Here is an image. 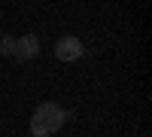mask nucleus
Segmentation results:
<instances>
[{
	"label": "nucleus",
	"instance_id": "nucleus-1",
	"mask_svg": "<svg viewBox=\"0 0 152 137\" xmlns=\"http://www.w3.org/2000/svg\"><path fill=\"white\" fill-rule=\"evenodd\" d=\"M64 119H67V110L61 107V104H40L34 110V116H31V134L34 137H49V134H55L61 125H64Z\"/></svg>",
	"mask_w": 152,
	"mask_h": 137
},
{
	"label": "nucleus",
	"instance_id": "nucleus-2",
	"mask_svg": "<svg viewBox=\"0 0 152 137\" xmlns=\"http://www.w3.org/2000/svg\"><path fill=\"white\" fill-rule=\"evenodd\" d=\"M85 52V46L79 37H61V40L55 43V58L58 61H76V58H82Z\"/></svg>",
	"mask_w": 152,
	"mask_h": 137
},
{
	"label": "nucleus",
	"instance_id": "nucleus-3",
	"mask_svg": "<svg viewBox=\"0 0 152 137\" xmlns=\"http://www.w3.org/2000/svg\"><path fill=\"white\" fill-rule=\"evenodd\" d=\"M37 55H40V40H37L34 34L18 37V40H15V58H18V61H31V58H37Z\"/></svg>",
	"mask_w": 152,
	"mask_h": 137
},
{
	"label": "nucleus",
	"instance_id": "nucleus-4",
	"mask_svg": "<svg viewBox=\"0 0 152 137\" xmlns=\"http://www.w3.org/2000/svg\"><path fill=\"white\" fill-rule=\"evenodd\" d=\"M0 55H15V40L12 37H0Z\"/></svg>",
	"mask_w": 152,
	"mask_h": 137
}]
</instances>
